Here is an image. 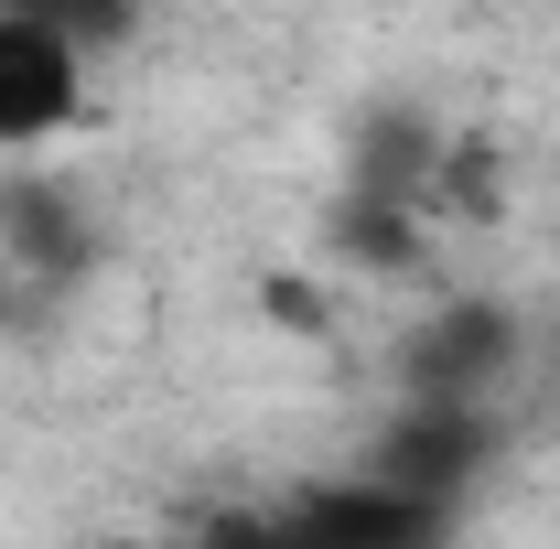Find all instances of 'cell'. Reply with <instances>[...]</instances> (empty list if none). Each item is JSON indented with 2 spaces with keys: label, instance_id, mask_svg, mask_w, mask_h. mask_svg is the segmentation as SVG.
Here are the masks:
<instances>
[{
  "label": "cell",
  "instance_id": "cell-1",
  "mask_svg": "<svg viewBox=\"0 0 560 549\" xmlns=\"http://www.w3.org/2000/svg\"><path fill=\"white\" fill-rule=\"evenodd\" d=\"M86 119V44L0 0V151H55Z\"/></svg>",
  "mask_w": 560,
  "mask_h": 549
},
{
  "label": "cell",
  "instance_id": "cell-2",
  "mask_svg": "<svg viewBox=\"0 0 560 549\" xmlns=\"http://www.w3.org/2000/svg\"><path fill=\"white\" fill-rule=\"evenodd\" d=\"M431 215L410 195H377V184H346L335 206H324V248H335V270L346 280H420L431 270Z\"/></svg>",
  "mask_w": 560,
  "mask_h": 549
},
{
  "label": "cell",
  "instance_id": "cell-3",
  "mask_svg": "<svg viewBox=\"0 0 560 549\" xmlns=\"http://www.w3.org/2000/svg\"><path fill=\"white\" fill-rule=\"evenodd\" d=\"M410 366H420V399H475L486 377L517 366V313H495V302H442Z\"/></svg>",
  "mask_w": 560,
  "mask_h": 549
},
{
  "label": "cell",
  "instance_id": "cell-4",
  "mask_svg": "<svg viewBox=\"0 0 560 549\" xmlns=\"http://www.w3.org/2000/svg\"><path fill=\"white\" fill-rule=\"evenodd\" d=\"M0 248H11V270L22 280H75L86 270V206H75L66 184H0Z\"/></svg>",
  "mask_w": 560,
  "mask_h": 549
},
{
  "label": "cell",
  "instance_id": "cell-5",
  "mask_svg": "<svg viewBox=\"0 0 560 549\" xmlns=\"http://www.w3.org/2000/svg\"><path fill=\"white\" fill-rule=\"evenodd\" d=\"M259 324L291 335V344H335V335H346V302H335L324 270H270V280H259Z\"/></svg>",
  "mask_w": 560,
  "mask_h": 549
},
{
  "label": "cell",
  "instance_id": "cell-6",
  "mask_svg": "<svg viewBox=\"0 0 560 549\" xmlns=\"http://www.w3.org/2000/svg\"><path fill=\"white\" fill-rule=\"evenodd\" d=\"M22 11H44L55 33H75V44H86V55H97V44H119V33L140 22V0H22Z\"/></svg>",
  "mask_w": 560,
  "mask_h": 549
}]
</instances>
